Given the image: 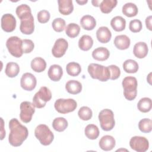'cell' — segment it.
Masks as SVG:
<instances>
[{
	"instance_id": "obj_3",
	"label": "cell",
	"mask_w": 152,
	"mask_h": 152,
	"mask_svg": "<svg viewBox=\"0 0 152 152\" xmlns=\"http://www.w3.org/2000/svg\"><path fill=\"white\" fill-rule=\"evenodd\" d=\"M124 95L126 99L131 101L135 99L137 94V80L134 77H126L122 83Z\"/></svg>"
},
{
	"instance_id": "obj_23",
	"label": "cell",
	"mask_w": 152,
	"mask_h": 152,
	"mask_svg": "<svg viewBox=\"0 0 152 152\" xmlns=\"http://www.w3.org/2000/svg\"><path fill=\"white\" fill-rule=\"evenodd\" d=\"M65 89L70 94H77L82 90V84L77 80H69L65 84Z\"/></svg>"
},
{
	"instance_id": "obj_1",
	"label": "cell",
	"mask_w": 152,
	"mask_h": 152,
	"mask_svg": "<svg viewBox=\"0 0 152 152\" xmlns=\"http://www.w3.org/2000/svg\"><path fill=\"white\" fill-rule=\"evenodd\" d=\"M9 128L10 144L14 147L20 146L28 137V131L27 127L21 125L16 118H12L9 122Z\"/></svg>"
},
{
	"instance_id": "obj_21",
	"label": "cell",
	"mask_w": 152,
	"mask_h": 152,
	"mask_svg": "<svg viewBox=\"0 0 152 152\" xmlns=\"http://www.w3.org/2000/svg\"><path fill=\"white\" fill-rule=\"evenodd\" d=\"M110 56L109 50L104 47H99L95 49L92 52L93 58L99 61H104L107 60Z\"/></svg>"
},
{
	"instance_id": "obj_34",
	"label": "cell",
	"mask_w": 152,
	"mask_h": 152,
	"mask_svg": "<svg viewBox=\"0 0 152 152\" xmlns=\"http://www.w3.org/2000/svg\"><path fill=\"white\" fill-rule=\"evenodd\" d=\"M123 68L127 73H135L138 70V64L135 60L127 59L123 63Z\"/></svg>"
},
{
	"instance_id": "obj_39",
	"label": "cell",
	"mask_w": 152,
	"mask_h": 152,
	"mask_svg": "<svg viewBox=\"0 0 152 152\" xmlns=\"http://www.w3.org/2000/svg\"><path fill=\"white\" fill-rule=\"evenodd\" d=\"M52 26L55 31L61 32L65 28V21L62 18H56L52 21Z\"/></svg>"
},
{
	"instance_id": "obj_33",
	"label": "cell",
	"mask_w": 152,
	"mask_h": 152,
	"mask_svg": "<svg viewBox=\"0 0 152 152\" xmlns=\"http://www.w3.org/2000/svg\"><path fill=\"white\" fill-rule=\"evenodd\" d=\"M15 12L20 20L23 19L31 15V8L27 4H21L18 6L16 8Z\"/></svg>"
},
{
	"instance_id": "obj_17",
	"label": "cell",
	"mask_w": 152,
	"mask_h": 152,
	"mask_svg": "<svg viewBox=\"0 0 152 152\" xmlns=\"http://www.w3.org/2000/svg\"><path fill=\"white\" fill-rule=\"evenodd\" d=\"M96 37L99 42L102 43L109 42L112 37L110 30L105 26L100 27L96 31Z\"/></svg>"
},
{
	"instance_id": "obj_11",
	"label": "cell",
	"mask_w": 152,
	"mask_h": 152,
	"mask_svg": "<svg viewBox=\"0 0 152 152\" xmlns=\"http://www.w3.org/2000/svg\"><path fill=\"white\" fill-rule=\"evenodd\" d=\"M37 80L34 75L26 72L23 74L20 80V85L23 89L26 91H32L36 86Z\"/></svg>"
},
{
	"instance_id": "obj_36",
	"label": "cell",
	"mask_w": 152,
	"mask_h": 152,
	"mask_svg": "<svg viewBox=\"0 0 152 152\" xmlns=\"http://www.w3.org/2000/svg\"><path fill=\"white\" fill-rule=\"evenodd\" d=\"M80 31V27L77 24L75 23H69L66 26L65 28L66 34L71 38H74L78 36Z\"/></svg>"
},
{
	"instance_id": "obj_8",
	"label": "cell",
	"mask_w": 152,
	"mask_h": 152,
	"mask_svg": "<svg viewBox=\"0 0 152 152\" xmlns=\"http://www.w3.org/2000/svg\"><path fill=\"white\" fill-rule=\"evenodd\" d=\"M22 40L17 36H11L6 42V46L11 55L20 58L23 53Z\"/></svg>"
},
{
	"instance_id": "obj_42",
	"label": "cell",
	"mask_w": 152,
	"mask_h": 152,
	"mask_svg": "<svg viewBox=\"0 0 152 152\" xmlns=\"http://www.w3.org/2000/svg\"><path fill=\"white\" fill-rule=\"evenodd\" d=\"M110 71V78L114 80L118 78L121 75V70L118 66L115 65H111L107 66Z\"/></svg>"
},
{
	"instance_id": "obj_22",
	"label": "cell",
	"mask_w": 152,
	"mask_h": 152,
	"mask_svg": "<svg viewBox=\"0 0 152 152\" xmlns=\"http://www.w3.org/2000/svg\"><path fill=\"white\" fill-rule=\"evenodd\" d=\"M80 24L84 29L86 30H92L96 26V21L93 16L86 15L81 18Z\"/></svg>"
},
{
	"instance_id": "obj_13",
	"label": "cell",
	"mask_w": 152,
	"mask_h": 152,
	"mask_svg": "<svg viewBox=\"0 0 152 152\" xmlns=\"http://www.w3.org/2000/svg\"><path fill=\"white\" fill-rule=\"evenodd\" d=\"M16 27L15 18L11 14H5L1 17V28L6 32H11Z\"/></svg>"
},
{
	"instance_id": "obj_4",
	"label": "cell",
	"mask_w": 152,
	"mask_h": 152,
	"mask_svg": "<svg viewBox=\"0 0 152 152\" xmlns=\"http://www.w3.org/2000/svg\"><path fill=\"white\" fill-rule=\"evenodd\" d=\"M34 135L40 144L43 145H50L54 139L53 132L45 124H40L36 126L34 130Z\"/></svg>"
},
{
	"instance_id": "obj_31",
	"label": "cell",
	"mask_w": 152,
	"mask_h": 152,
	"mask_svg": "<svg viewBox=\"0 0 152 152\" xmlns=\"http://www.w3.org/2000/svg\"><path fill=\"white\" fill-rule=\"evenodd\" d=\"M68 121L66 119L62 117H58L55 119L52 122L53 128L58 132H62L68 126Z\"/></svg>"
},
{
	"instance_id": "obj_47",
	"label": "cell",
	"mask_w": 152,
	"mask_h": 152,
	"mask_svg": "<svg viewBox=\"0 0 152 152\" xmlns=\"http://www.w3.org/2000/svg\"><path fill=\"white\" fill-rule=\"evenodd\" d=\"M151 73H150V74H149V75H148V77H149V80H148L147 81H148V83H149L150 84H151V83H150V81H151V79H150V77H151V76H150V75H151Z\"/></svg>"
},
{
	"instance_id": "obj_28",
	"label": "cell",
	"mask_w": 152,
	"mask_h": 152,
	"mask_svg": "<svg viewBox=\"0 0 152 152\" xmlns=\"http://www.w3.org/2000/svg\"><path fill=\"white\" fill-rule=\"evenodd\" d=\"M19 72L20 67L17 63L12 62H10L7 63L5 69V73L8 77H15L18 74Z\"/></svg>"
},
{
	"instance_id": "obj_38",
	"label": "cell",
	"mask_w": 152,
	"mask_h": 152,
	"mask_svg": "<svg viewBox=\"0 0 152 152\" xmlns=\"http://www.w3.org/2000/svg\"><path fill=\"white\" fill-rule=\"evenodd\" d=\"M78 115L81 119L83 121H88L91 118L93 112L90 107L87 106H83L79 109Z\"/></svg>"
},
{
	"instance_id": "obj_6",
	"label": "cell",
	"mask_w": 152,
	"mask_h": 152,
	"mask_svg": "<svg viewBox=\"0 0 152 152\" xmlns=\"http://www.w3.org/2000/svg\"><path fill=\"white\" fill-rule=\"evenodd\" d=\"M52 98L50 90L46 87H41L33 98V104L39 109L44 107L48 102Z\"/></svg>"
},
{
	"instance_id": "obj_10",
	"label": "cell",
	"mask_w": 152,
	"mask_h": 152,
	"mask_svg": "<svg viewBox=\"0 0 152 152\" xmlns=\"http://www.w3.org/2000/svg\"><path fill=\"white\" fill-rule=\"evenodd\" d=\"M131 148L137 152H145L149 147L148 140L144 137L134 136L129 141Z\"/></svg>"
},
{
	"instance_id": "obj_43",
	"label": "cell",
	"mask_w": 152,
	"mask_h": 152,
	"mask_svg": "<svg viewBox=\"0 0 152 152\" xmlns=\"http://www.w3.org/2000/svg\"><path fill=\"white\" fill-rule=\"evenodd\" d=\"M50 13L47 10H41L37 13V20L40 23H46L50 19Z\"/></svg>"
},
{
	"instance_id": "obj_41",
	"label": "cell",
	"mask_w": 152,
	"mask_h": 152,
	"mask_svg": "<svg viewBox=\"0 0 152 152\" xmlns=\"http://www.w3.org/2000/svg\"><path fill=\"white\" fill-rule=\"evenodd\" d=\"M23 51L24 53H30L34 48V44L31 40L23 39Z\"/></svg>"
},
{
	"instance_id": "obj_5",
	"label": "cell",
	"mask_w": 152,
	"mask_h": 152,
	"mask_svg": "<svg viewBox=\"0 0 152 152\" xmlns=\"http://www.w3.org/2000/svg\"><path fill=\"white\" fill-rule=\"evenodd\" d=\"M98 118L100 126L103 130L109 131L113 128L115 122L112 110L109 109H103L100 112Z\"/></svg>"
},
{
	"instance_id": "obj_29",
	"label": "cell",
	"mask_w": 152,
	"mask_h": 152,
	"mask_svg": "<svg viewBox=\"0 0 152 152\" xmlns=\"http://www.w3.org/2000/svg\"><path fill=\"white\" fill-rule=\"evenodd\" d=\"M84 134L88 139L95 140L99 135V130L96 125L88 124L84 129Z\"/></svg>"
},
{
	"instance_id": "obj_7",
	"label": "cell",
	"mask_w": 152,
	"mask_h": 152,
	"mask_svg": "<svg viewBox=\"0 0 152 152\" xmlns=\"http://www.w3.org/2000/svg\"><path fill=\"white\" fill-rule=\"evenodd\" d=\"M77 106V103L73 99H58L54 104L56 110L62 114H66L74 111Z\"/></svg>"
},
{
	"instance_id": "obj_46",
	"label": "cell",
	"mask_w": 152,
	"mask_h": 152,
	"mask_svg": "<svg viewBox=\"0 0 152 152\" xmlns=\"http://www.w3.org/2000/svg\"><path fill=\"white\" fill-rule=\"evenodd\" d=\"M88 2L87 0H84V1H76V2H77L78 4H79L80 5H84L85 4H86Z\"/></svg>"
},
{
	"instance_id": "obj_25",
	"label": "cell",
	"mask_w": 152,
	"mask_h": 152,
	"mask_svg": "<svg viewBox=\"0 0 152 152\" xmlns=\"http://www.w3.org/2000/svg\"><path fill=\"white\" fill-rule=\"evenodd\" d=\"M112 28L116 31H123L126 27V21L121 16H116L110 21Z\"/></svg>"
},
{
	"instance_id": "obj_15",
	"label": "cell",
	"mask_w": 152,
	"mask_h": 152,
	"mask_svg": "<svg viewBox=\"0 0 152 152\" xmlns=\"http://www.w3.org/2000/svg\"><path fill=\"white\" fill-rule=\"evenodd\" d=\"M116 141L115 138L111 135H104L99 141V147L104 151L112 150L115 146Z\"/></svg>"
},
{
	"instance_id": "obj_32",
	"label": "cell",
	"mask_w": 152,
	"mask_h": 152,
	"mask_svg": "<svg viewBox=\"0 0 152 152\" xmlns=\"http://www.w3.org/2000/svg\"><path fill=\"white\" fill-rule=\"evenodd\" d=\"M138 109L143 113H147L151 109L152 103L151 99L148 97H144L141 99L137 104Z\"/></svg>"
},
{
	"instance_id": "obj_35",
	"label": "cell",
	"mask_w": 152,
	"mask_h": 152,
	"mask_svg": "<svg viewBox=\"0 0 152 152\" xmlns=\"http://www.w3.org/2000/svg\"><path fill=\"white\" fill-rule=\"evenodd\" d=\"M66 70L68 75L72 77H75L80 74L81 71V68L78 63L71 62L66 65Z\"/></svg>"
},
{
	"instance_id": "obj_24",
	"label": "cell",
	"mask_w": 152,
	"mask_h": 152,
	"mask_svg": "<svg viewBox=\"0 0 152 152\" xmlns=\"http://www.w3.org/2000/svg\"><path fill=\"white\" fill-rule=\"evenodd\" d=\"M31 68L36 72H42L46 68V62L42 58L36 57L31 61Z\"/></svg>"
},
{
	"instance_id": "obj_14",
	"label": "cell",
	"mask_w": 152,
	"mask_h": 152,
	"mask_svg": "<svg viewBox=\"0 0 152 152\" xmlns=\"http://www.w3.org/2000/svg\"><path fill=\"white\" fill-rule=\"evenodd\" d=\"M20 30L24 34H31L34 30V18L33 15L20 20Z\"/></svg>"
},
{
	"instance_id": "obj_16",
	"label": "cell",
	"mask_w": 152,
	"mask_h": 152,
	"mask_svg": "<svg viewBox=\"0 0 152 152\" xmlns=\"http://www.w3.org/2000/svg\"><path fill=\"white\" fill-rule=\"evenodd\" d=\"M148 52L147 45L143 42H140L135 44L133 49V53L135 57L141 59L145 58Z\"/></svg>"
},
{
	"instance_id": "obj_9",
	"label": "cell",
	"mask_w": 152,
	"mask_h": 152,
	"mask_svg": "<svg viewBox=\"0 0 152 152\" xmlns=\"http://www.w3.org/2000/svg\"><path fill=\"white\" fill-rule=\"evenodd\" d=\"M35 112V106L30 102L24 101L20 104V118L24 123L31 121L32 116Z\"/></svg>"
},
{
	"instance_id": "obj_37",
	"label": "cell",
	"mask_w": 152,
	"mask_h": 152,
	"mask_svg": "<svg viewBox=\"0 0 152 152\" xmlns=\"http://www.w3.org/2000/svg\"><path fill=\"white\" fill-rule=\"evenodd\" d=\"M140 130L144 133H149L152 129V121L150 119L144 118L140 121L138 123Z\"/></svg>"
},
{
	"instance_id": "obj_18",
	"label": "cell",
	"mask_w": 152,
	"mask_h": 152,
	"mask_svg": "<svg viewBox=\"0 0 152 152\" xmlns=\"http://www.w3.org/2000/svg\"><path fill=\"white\" fill-rule=\"evenodd\" d=\"M58 9L59 12L64 15L70 14L74 10L72 0H58Z\"/></svg>"
},
{
	"instance_id": "obj_27",
	"label": "cell",
	"mask_w": 152,
	"mask_h": 152,
	"mask_svg": "<svg viewBox=\"0 0 152 152\" xmlns=\"http://www.w3.org/2000/svg\"><path fill=\"white\" fill-rule=\"evenodd\" d=\"M122 13L126 17H132L137 15L138 14V8L137 5L132 2H128L124 5L122 10Z\"/></svg>"
},
{
	"instance_id": "obj_2",
	"label": "cell",
	"mask_w": 152,
	"mask_h": 152,
	"mask_svg": "<svg viewBox=\"0 0 152 152\" xmlns=\"http://www.w3.org/2000/svg\"><path fill=\"white\" fill-rule=\"evenodd\" d=\"M87 70L90 77L93 79L106 81L110 78V71L107 66L91 63L88 65Z\"/></svg>"
},
{
	"instance_id": "obj_26",
	"label": "cell",
	"mask_w": 152,
	"mask_h": 152,
	"mask_svg": "<svg viewBox=\"0 0 152 152\" xmlns=\"http://www.w3.org/2000/svg\"><path fill=\"white\" fill-rule=\"evenodd\" d=\"M93 45V39L90 36L83 35L82 36L78 41V47L80 49L84 51H87L90 50Z\"/></svg>"
},
{
	"instance_id": "obj_44",
	"label": "cell",
	"mask_w": 152,
	"mask_h": 152,
	"mask_svg": "<svg viewBox=\"0 0 152 152\" xmlns=\"http://www.w3.org/2000/svg\"><path fill=\"white\" fill-rule=\"evenodd\" d=\"M151 20H152V17L151 15H150L148 17H147L145 19V25L147 28L151 31L152 30V27H151Z\"/></svg>"
},
{
	"instance_id": "obj_45",
	"label": "cell",
	"mask_w": 152,
	"mask_h": 152,
	"mask_svg": "<svg viewBox=\"0 0 152 152\" xmlns=\"http://www.w3.org/2000/svg\"><path fill=\"white\" fill-rule=\"evenodd\" d=\"M102 1H91V3L93 4V6L94 7H99L100 5L99 3L100 4Z\"/></svg>"
},
{
	"instance_id": "obj_19",
	"label": "cell",
	"mask_w": 152,
	"mask_h": 152,
	"mask_svg": "<svg viewBox=\"0 0 152 152\" xmlns=\"http://www.w3.org/2000/svg\"><path fill=\"white\" fill-rule=\"evenodd\" d=\"M48 74L52 81H58L61 80L63 75L62 67L57 64L52 65L49 68Z\"/></svg>"
},
{
	"instance_id": "obj_12",
	"label": "cell",
	"mask_w": 152,
	"mask_h": 152,
	"mask_svg": "<svg viewBox=\"0 0 152 152\" xmlns=\"http://www.w3.org/2000/svg\"><path fill=\"white\" fill-rule=\"evenodd\" d=\"M68 47V42L63 38H59L55 41L52 49V53L55 58H61L65 55Z\"/></svg>"
},
{
	"instance_id": "obj_40",
	"label": "cell",
	"mask_w": 152,
	"mask_h": 152,
	"mask_svg": "<svg viewBox=\"0 0 152 152\" xmlns=\"http://www.w3.org/2000/svg\"><path fill=\"white\" fill-rule=\"evenodd\" d=\"M142 23L140 20L135 19L132 20L129 22V28L133 33H137L142 29Z\"/></svg>"
},
{
	"instance_id": "obj_20",
	"label": "cell",
	"mask_w": 152,
	"mask_h": 152,
	"mask_svg": "<svg viewBox=\"0 0 152 152\" xmlns=\"http://www.w3.org/2000/svg\"><path fill=\"white\" fill-rule=\"evenodd\" d=\"M113 43L116 48L118 49L125 50L129 47L131 41L127 36L125 34H121L115 37Z\"/></svg>"
},
{
	"instance_id": "obj_30",
	"label": "cell",
	"mask_w": 152,
	"mask_h": 152,
	"mask_svg": "<svg viewBox=\"0 0 152 152\" xmlns=\"http://www.w3.org/2000/svg\"><path fill=\"white\" fill-rule=\"evenodd\" d=\"M118 1L116 0H103L100 4V11L104 14L110 12L113 8L117 5Z\"/></svg>"
}]
</instances>
